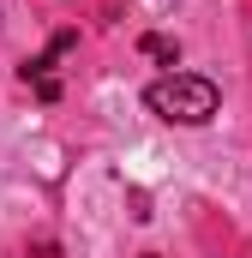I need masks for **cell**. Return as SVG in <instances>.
Returning <instances> with one entry per match:
<instances>
[{
    "label": "cell",
    "instance_id": "cell-1",
    "mask_svg": "<svg viewBox=\"0 0 252 258\" xmlns=\"http://www.w3.org/2000/svg\"><path fill=\"white\" fill-rule=\"evenodd\" d=\"M144 108H150L156 120H168V126H204V120H216L222 96H216V84L198 78V72H168V78H156V84L144 90Z\"/></svg>",
    "mask_w": 252,
    "mask_h": 258
},
{
    "label": "cell",
    "instance_id": "cell-2",
    "mask_svg": "<svg viewBox=\"0 0 252 258\" xmlns=\"http://www.w3.org/2000/svg\"><path fill=\"white\" fill-rule=\"evenodd\" d=\"M138 48H144V54H150V60H180V42H174V36H144V42H138Z\"/></svg>",
    "mask_w": 252,
    "mask_h": 258
}]
</instances>
